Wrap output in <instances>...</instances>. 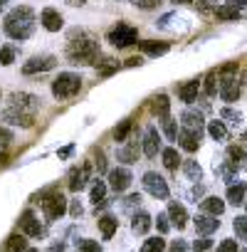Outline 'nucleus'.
<instances>
[{
	"instance_id": "bb28decb",
	"label": "nucleus",
	"mask_w": 247,
	"mask_h": 252,
	"mask_svg": "<svg viewBox=\"0 0 247 252\" xmlns=\"http://www.w3.org/2000/svg\"><path fill=\"white\" fill-rule=\"evenodd\" d=\"M227 200L232 203V205H242L247 198H245V186L242 183H237V186H230L227 188Z\"/></svg>"
},
{
	"instance_id": "f704fd0d",
	"label": "nucleus",
	"mask_w": 247,
	"mask_h": 252,
	"mask_svg": "<svg viewBox=\"0 0 247 252\" xmlns=\"http://www.w3.org/2000/svg\"><path fill=\"white\" fill-rule=\"evenodd\" d=\"M104 193H106V186H104V181H96V183L92 186V203H94V205L104 203Z\"/></svg>"
},
{
	"instance_id": "4be33fe9",
	"label": "nucleus",
	"mask_w": 247,
	"mask_h": 252,
	"mask_svg": "<svg viewBox=\"0 0 247 252\" xmlns=\"http://www.w3.org/2000/svg\"><path fill=\"white\" fill-rule=\"evenodd\" d=\"M116 227H119V220L114 215H101L99 218V230H101V237L104 240H111L114 232H116Z\"/></svg>"
},
{
	"instance_id": "c756f323",
	"label": "nucleus",
	"mask_w": 247,
	"mask_h": 252,
	"mask_svg": "<svg viewBox=\"0 0 247 252\" xmlns=\"http://www.w3.org/2000/svg\"><path fill=\"white\" fill-rule=\"evenodd\" d=\"M208 131H210V136H213L215 141H222V139L227 136V129H225L222 121H210V124H208Z\"/></svg>"
},
{
	"instance_id": "f03ea898",
	"label": "nucleus",
	"mask_w": 247,
	"mask_h": 252,
	"mask_svg": "<svg viewBox=\"0 0 247 252\" xmlns=\"http://www.w3.org/2000/svg\"><path fill=\"white\" fill-rule=\"evenodd\" d=\"M99 57V42L92 40V37H84V40H69V47H67V60L72 64H89Z\"/></svg>"
},
{
	"instance_id": "ea45409f",
	"label": "nucleus",
	"mask_w": 247,
	"mask_h": 252,
	"mask_svg": "<svg viewBox=\"0 0 247 252\" xmlns=\"http://www.w3.org/2000/svg\"><path fill=\"white\" fill-rule=\"evenodd\" d=\"M15 50L13 47H0V64H13Z\"/></svg>"
},
{
	"instance_id": "f257e3e1",
	"label": "nucleus",
	"mask_w": 247,
	"mask_h": 252,
	"mask_svg": "<svg viewBox=\"0 0 247 252\" xmlns=\"http://www.w3.org/2000/svg\"><path fill=\"white\" fill-rule=\"evenodd\" d=\"M5 35L13 40H28L35 30V13L30 8H15L8 18H5Z\"/></svg>"
},
{
	"instance_id": "09e8293b",
	"label": "nucleus",
	"mask_w": 247,
	"mask_h": 252,
	"mask_svg": "<svg viewBox=\"0 0 247 252\" xmlns=\"http://www.w3.org/2000/svg\"><path fill=\"white\" fill-rule=\"evenodd\" d=\"M94 166H96V171H99V173H106V161H104V156H101V154H99V158L94 161Z\"/></svg>"
},
{
	"instance_id": "a878e982",
	"label": "nucleus",
	"mask_w": 247,
	"mask_h": 252,
	"mask_svg": "<svg viewBox=\"0 0 247 252\" xmlns=\"http://www.w3.org/2000/svg\"><path fill=\"white\" fill-rule=\"evenodd\" d=\"M131 227H134V232H136V235H146V232H149V227H151V215H146V213H136V215H134Z\"/></svg>"
},
{
	"instance_id": "bf43d9fd",
	"label": "nucleus",
	"mask_w": 247,
	"mask_h": 252,
	"mask_svg": "<svg viewBox=\"0 0 247 252\" xmlns=\"http://www.w3.org/2000/svg\"><path fill=\"white\" fill-rule=\"evenodd\" d=\"M245 144H247V134H245Z\"/></svg>"
},
{
	"instance_id": "a19ab883",
	"label": "nucleus",
	"mask_w": 247,
	"mask_h": 252,
	"mask_svg": "<svg viewBox=\"0 0 247 252\" xmlns=\"http://www.w3.org/2000/svg\"><path fill=\"white\" fill-rule=\"evenodd\" d=\"M215 77H217V72H210L208 74V79H205V92L213 96L215 92H217V84H215Z\"/></svg>"
},
{
	"instance_id": "f3484780",
	"label": "nucleus",
	"mask_w": 247,
	"mask_h": 252,
	"mask_svg": "<svg viewBox=\"0 0 247 252\" xmlns=\"http://www.w3.org/2000/svg\"><path fill=\"white\" fill-rule=\"evenodd\" d=\"M5 121L15 124V126H23V129H28V126H32V114H25V111H18V109H8L3 114Z\"/></svg>"
},
{
	"instance_id": "6ab92c4d",
	"label": "nucleus",
	"mask_w": 247,
	"mask_h": 252,
	"mask_svg": "<svg viewBox=\"0 0 247 252\" xmlns=\"http://www.w3.org/2000/svg\"><path fill=\"white\" fill-rule=\"evenodd\" d=\"M217 227H220V220L213 218V215H198V218H195V230H198L200 235H210V232H215Z\"/></svg>"
},
{
	"instance_id": "2eb2a0df",
	"label": "nucleus",
	"mask_w": 247,
	"mask_h": 252,
	"mask_svg": "<svg viewBox=\"0 0 247 252\" xmlns=\"http://www.w3.org/2000/svg\"><path fill=\"white\" fill-rule=\"evenodd\" d=\"M178 144H181L183 151L193 154V151H198V146H200V134L188 131V129H181V134H178Z\"/></svg>"
},
{
	"instance_id": "864d4df0",
	"label": "nucleus",
	"mask_w": 247,
	"mask_h": 252,
	"mask_svg": "<svg viewBox=\"0 0 247 252\" xmlns=\"http://www.w3.org/2000/svg\"><path fill=\"white\" fill-rule=\"evenodd\" d=\"M69 154H72V146H67V149H62V151H60V158H67Z\"/></svg>"
},
{
	"instance_id": "6e6d98bb",
	"label": "nucleus",
	"mask_w": 247,
	"mask_h": 252,
	"mask_svg": "<svg viewBox=\"0 0 247 252\" xmlns=\"http://www.w3.org/2000/svg\"><path fill=\"white\" fill-rule=\"evenodd\" d=\"M5 3H8V0H0V13H3V10H5Z\"/></svg>"
},
{
	"instance_id": "58836bf2",
	"label": "nucleus",
	"mask_w": 247,
	"mask_h": 252,
	"mask_svg": "<svg viewBox=\"0 0 247 252\" xmlns=\"http://www.w3.org/2000/svg\"><path fill=\"white\" fill-rule=\"evenodd\" d=\"M235 232H237V237H242V240H247V218L242 215V218H235Z\"/></svg>"
},
{
	"instance_id": "0eeeda50",
	"label": "nucleus",
	"mask_w": 247,
	"mask_h": 252,
	"mask_svg": "<svg viewBox=\"0 0 247 252\" xmlns=\"http://www.w3.org/2000/svg\"><path fill=\"white\" fill-rule=\"evenodd\" d=\"M144 188H146L154 198H161V200L168 198V183H166L158 173H154V171H149V173L144 176Z\"/></svg>"
},
{
	"instance_id": "c03bdc74",
	"label": "nucleus",
	"mask_w": 247,
	"mask_h": 252,
	"mask_svg": "<svg viewBox=\"0 0 247 252\" xmlns=\"http://www.w3.org/2000/svg\"><path fill=\"white\" fill-rule=\"evenodd\" d=\"M134 5H139L141 10H151V8L161 5V0H134Z\"/></svg>"
},
{
	"instance_id": "680f3d73",
	"label": "nucleus",
	"mask_w": 247,
	"mask_h": 252,
	"mask_svg": "<svg viewBox=\"0 0 247 252\" xmlns=\"http://www.w3.org/2000/svg\"><path fill=\"white\" fill-rule=\"evenodd\" d=\"M0 161H3V156H0Z\"/></svg>"
},
{
	"instance_id": "473e14b6",
	"label": "nucleus",
	"mask_w": 247,
	"mask_h": 252,
	"mask_svg": "<svg viewBox=\"0 0 247 252\" xmlns=\"http://www.w3.org/2000/svg\"><path fill=\"white\" fill-rule=\"evenodd\" d=\"M77 252H101V245H99L96 240L79 237V240H77Z\"/></svg>"
},
{
	"instance_id": "6e6552de",
	"label": "nucleus",
	"mask_w": 247,
	"mask_h": 252,
	"mask_svg": "<svg viewBox=\"0 0 247 252\" xmlns=\"http://www.w3.org/2000/svg\"><path fill=\"white\" fill-rule=\"evenodd\" d=\"M129 186H131V173H129V168H114V171H109V188H111V190L124 193Z\"/></svg>"
},
{
	"instance_id": "423d86ee",
	"label": "nucleus",
	"mask_w": 247,
	"mask_h": 252,
	"mask_svg": "<svg viewBox=\"0 0 247 252\" xmlns=\"http://www.w3.org/2000/svg\"><path fill=\"white\" fill-rule=\"evenodd\" d=\"M42 208H45V215L50 220H57V218H62L67 213V198L62 193H52V195H47L42 200Z\"/></svg>"
},
{
	"instance_id": "de8ad7c7",
	"label": "nucleus",
	"mask_w": 247,
	"mask_h": 252,
	"mask_svg": "<svg viewBox=\"0 0 247 252\" xmlns=\"http://www.w3.org/2000/svg\"><path fill=\"white\" fill-rule=\"evenodd\" d=\"M210 245H213V242L203 237V240H195V242H193V250H195V252H205V250H210Z\"/></svg>"
},
{
	"instance_id": "39448f33",
	"label": "nucleus",
	"mask_w": 247,
	"mask_h": 252,
	"mask_svg": "<svg viewBox=\"0 0 247 252\" xmlns=\"http://www.w3.org/2000/svg\"><path fill=\"white\" fill-rule=\"evenodd\" d=\"M217 20H242L247 18V0H225L215 10Z\"/></svg>"
},
{
	"instance_id": "37998d69",
	"label": "nucleus",
	"mask_w": 247,
	"mask_h": 252,
	"mask_svg": "<svg viewBox=\"0 0 247 252\" xmlns=\"http://www.w3.org/2000/svg\"><path fill=\"white\" fill-rule=\"evenodd\" d=\"M195 3H198L200 10H217V8H220V5H217L220 0H195Z\"/></svg>"
},
{
	"instance_id": "603ef678",
	"label": "nucleus",
	"mask_w": 247,
	"mask_h": 252,
	"mask_svg": "<svg viewBox=\"0 0 247 252\" xmlns=\"http://www.w3.org/2000/svg\"><path fill=\"white\" fill-rule=\"evenodd\" d=\"M64 3H67V5H74V8H77V5H84L87 0H64Z\"/></svg>"
},
{
	"instance_id": "e433bc0d",
	"label": "nucleus",
	"mask_w": 247,
	"mask_h": 252,
	"mask_svg": "<svg viewBox=\"0 0 247 252\" xmlns=\"http://www.w3.org/2000/svg\"><path fill=\"white\" fill-rule=\"evenodd\" d=\"M163 131H166V136H168V141H176L178 139V131H176V121L168 116V119H163Z\"/></svg>"
},
{
	"instance_id": "b1692460",
	"label": "nucleus",
	"mask_w": 247,
	"mask_h": 252,
	"mask_svg": "<svg viewBox=\"0 0 247 252\" xmlns=\"http://www.w3.org/2000/svg\"><path fill=\"white\" fill-rule=\"evenodd\" d=\"M139 47H141L146 55H156V57H158V55H166V52L171 50L168 42H156V40H146V42H141Z\"/></svg>"
},
{
	"instance_id": "aec40b11",
	"label": "nucleus",
	"mask_w": 247,
	"mask_h": 252,
	"mask_svg": "<svg viewBox=\"0 0 247 252\" xmlns=\"http://www.w3.org/2000/svg\"><path fill=\"white\" fill-rule=\"evenodd\" d=\"M87 178H89V163H87L82 171H79V168H72V171H69V190H74V193L82 190Z\"/></svg>"
},
{
	"instance_id": "4d7b16f0",
	"label": "nucleus",
	"mask_w": 247,
	"mask_h": 252,
	"mask_svg": "<svg viewBox=\"0 0 247 252\" xmlns=\"http://www.w3.org/2000/svg\"><path fill=\"white\" fill-rule=\"evenodd\" d=\"M173 3H193V0H173Z\"/></svg>"
},
{
	"instance_id": "20e7f679",
	"label": "nucleus",
	"mask_w": 247,
	"mask_h": 252,
	"mask_svg": "<svg viewBox=\"0 0 247 252\" xmlns=\"http://www.w3.org/2000/svg\"><path fill=\"white\" fill-rule=\"evenodd\" d=\"M139 40V30L136 28H131V25H124V23H119L111 32H109V42L114 45V47H129V45H134Z\"/></svg>"
},
{
	"instance_id": "ddd939ff",
	"label": "nucleus",
	"mask_w": 247,
	"mask_h": 252,
	"mask_svg": "<svg viewBox=\"0 0 247 252\" xmlns=\"http://www.w3.org/2000/svg\"><path fill=\"white\" fill-rule=\"evenodd\" d=\"M181 121H183V129H188V131H195V134H200V131H203V126H205V119H203V114H200V111H193V109L183 111Z\"/></svg>"
},
{
	"instance_id": "4468645a",
	"label": "nucleus",
	"mask_w": 247,
	"mask_h": 252,
	"mask_svg": "<svg viewBox=\"0 0 247 252\" xmlns=\"http://www.w3.org/2000/svg\"><path fill=\"white\" fill-rule=\"evenodd\" d=\"M40 20H42L45 30H50V32H60V30H62V25H64L62 15H60L55 8H45V10H42V15H40Z\"/></svg>"
},
{
	"instance_id": "393cba45",
	"label": "nucleus",
	"mask_w": 247,
	"mask_h": 252,
	"mask_svg": "<svg viewBox=\"0 0 247 252\" xmlns=\"http://www.w3.org/2000/svg\"><path fill=\"white\" fill-rule=\"evenodd\" d=\"M151 109H154V114H156V116L168 119V111H171V101H168V96H166V94H158V96L154 99Z\"/></svg>"
},
{
	"instance_id": "2f4dec72",
	"label": "nucleus",
	"mask_w": 247,
	"mask_h": 252,
	"mask_svg": "<svg viewBox=\"0 0 247 252\" xmlns=\"http://www.w3.org/2000/svg\"><path fill=\"white\" fill-rule=\"evenodd\" d=\"M163 250H166V240L163 237H151L141 247V252H163Z\"/></svg>"
},
{
	"instance_id": "a211bd4d",
	"label": "nucleus",
	"mask_w": 247,
	"mask_h": 252,
	"mask_svg": "<svg viewBox=\"0 0 247 252\" xmlns=\"http://www.w3.org/2000/svg\"><path fill=\"white\" fill-rule=\"evenodd\" d=\"M168 218H171V225H173V227L183 230V227H185V220H188V213H185L183 205L171 203V205H168Z\"/></svg>"
},
{
	"instance_id": "f8f14e48",
	"label": "nucleus",
	"mask_w": 247,
	"mask_h": 252,
	"mask_svg": "<svg viewBox=\"0 0 247 252\" xmlns=\"http://www.w3.org/2000/svg\"><path fill=\"white\" fill-rule=\"evenodd\" d=\"M220 96H222L225 101H235V99L240 96V84H237L235 77L222 74V79H220Z\"/></svg>"
},
{
	"instance_id": "49530a36",
	"label": "nucleus",
	"mask_w": 247,
	"mask_h": 252,
	"mask_svg": "<svg viewBox=\"0 0 247 252\" xmlns=\"http://www.w3.org/2000/svg\"><path fill=\"white\" fill-rule=\"evenodd\" d=\"M168 220H171L168 215H158L156 225H158V230H161V232H168V230H171V222H168Z\"/></svg>"
},
{
	"instance_id": "c9c22d12",
	"label": "nucleus",
	"mask_w": 247,
	"mask_h": 252,
	"mask_svg": "<svg viewBox=\"0 0 247 252\" xmlns=\"http://www.w3.org/2000/svg\"><path fill=\"white\" fill-rule=\"evenodd\" d=\"M129 131H131V121L126 119V121H121L116 129H114V139H116V141H126Z\"/></svg>"
},
{
	"instance_id": "412c9836",
	"label": "nucleus",
	"mask_w": 247,
	"mask_h": 252,
	"mask_svg": "<svg viewBox=\"0 0 247 252\" xmlns=\"http://www.w3.org/2000/svg\"><path fill=\"white\" fill-rule=\"evenodd\" d=\"M198 89H200V79H190V82H185V84L178 89V96H181L185 104H190V101H195Z\"/></svg>"
},
{
	"instance_id": "7ed1b4c3",
	"label": "nucleus",
	"mask_w": 247,
	"mask_h": 252,
	"mask_svg": "<svg viewBox=\"0 0 247 252\" xmlns=\"http://www.w3.org/2000/svg\"><path fill=\"white\" fill-rule=\"evenodd\" d=\"M79 89H82V77L74 74V72H62L52 82V94L57 99H69V96L79 94Z\"/></svg>"
},
{
	"instance_id": "dca6fc26",
	"label": "nucleus",
	"mask_w": 247,
	"mask_h": 252,
	"mask_svg": "<svg viewBox=\"0 0 247 252\" xmlns=\"http://www.w3.org/2000/svg\"><path fill=\"white\" fill-rule=\"evenodd\" d=\"M158 131H156V126H149L146 129V136H144V154L149 156V158H154L156 154H158Z\"/></svg>"
},
{
	"instance_id": "c85d7f7f",
	"label": "nucleus",
	"mask_w": 247,
	"mask_h": 252,
	"mask_svg": "<svg viewBox=\"0 0 247 252\" xmlns=\"http://www.w3.org/2000/svg\"><path fill=\"white\" fill-rule=\"evenodd\" d=\"M242 161H245V151H242V149H237V146H230V149H227V163L237 171Z\"/></svg>"
},
{
	"instance_id": "1a4fd4ad",
	"label": "nucleus",
	"mask_w": 247,
	"mask_h": 252,
	"mask_svg": "<svg viewBox=\"0 0 247 252\" xmlns=\"http://www.w3.org/2000/svg\"><path fill=\"white\" fill-rule=\"evenodd\" d=\"M40 99L35 94H13L10 96V109H18V111H25V114H35Z\"/></svg>"
},
{
	"instance_id": "5701e85b",
	"label": "nucleus",
	"mask_w": 247,
	"mask_h": 252,
	"mask_svg": "<svg viewBox=\"0 0 247 252\" xmlns=\"http://www.w3.org/2000/svg\"><path fill=\"white\" fill-rule=\"evenodd\" d=\"M203 210H205L208 215L217 218V215H222V213H225V200H220V198L210 195V198H205V200H203Z\"/></svg>"
},
{
	"instance_id": "3c124183",
	"label": "nucleus",
	"mask_w": 247,
	"mask_h": 252,
	"mask_svg": "<svg viewBox=\"0 0 247 252\" xmlns=\"http://www.w3.org/2000/svg\"><path fill=\"white\" fill-rule=\"evenodd\" d=\"M136 64H141V57H131V60H126V67H136Z\"/></svg>"
},
{
	"instance_id": "a18cd8bd",
	"label": "nucleus",
	"mask_w": 247,
	"mask_h": 252,
	"mask_svg": "<svg viewBox=\"0 0 247 252\" xmlns=\"http://www.w3.org/2000/svg\"><path fill=\"white\" fill-rule=\"evenodd\" d=\"M13 141V131L5 129V126H0V146H8Z\"/></svg>"
},
{
	"instance_id": "13d9d810",
	"label": "nucleus",
	"mask_w": 247,
	"mask_h": 252,
	"mask_svg": "<svg viewBox=\"0 0 247 252\" xmlns=\"http://www.w3.org/2000/svg\"><path fill=\"white\" fill-rule=\"evenodd\" d=\"M25 252H40V250H35V247H28V250H25Z\"/></svg>"
},
{
	"instance_id": "9d476101",
	"label": "nucleus",
	"mask_w": 247,
	"mask_h": 252,
	"mask_svg": "<svg viewBox=\"0 0 247 252\" xmlns=\"http://www.w3.org/2000/svg\"><path fill=\"white\" fill-rule=\"evenodd\" d=\"M57 64L55 57H32L30 62L23 64V74H37V72H47Z\"/></svg>"
},
{
	"instance_id": "7c9ffc66",
	"label": "nucleus",
	"mask_w": 247,
	"mask_h": 252,
	"mask_svg": "<svg viewBox=\"0 0 247 252\" xmlns=\"http://www.w3.org/2000/svg\"><path fill=\"white\" fill-rule=\"evenodd\" d=\"M136 141H131L126 149H119V161H124V163H134L136 161Z\"/></svg>"
},
{
	"instance_id": "052dcab7",
	"label": "nucleus",
	"mask_w": 247,
	"mask_h": 252,
	"mask_svg": "<svg viewBox=\"0 0 247 252\" xmlns=\"http://www.w3.org/2000/svg\"><path fill=\"white\" fill-rule=\"evenodd\" d=\"M245 208H247V200H245Z\"/></svg>"
},
{
	"instance_id": "9b49d317",
	"label": "nucleus",
	"mask_w": 247,
	"mask_h": 252,
	"mask_svg": "<svg viewBox=\"0 0 247 252\" xmlns=\"http://www.w3.org/2000/svg\"><path fill=\"white\" fill-rule=\"evenodd\" d=\"M20 230H23L25 235H30V237H40V235H42V225H40V220L35 218L32 210H25V213L20 215Z\"/></svg>"
},
{
	"instance_id": "cd10ccee",
	"label": "nucleus",
	"mask_w": 247,
	"mask_h": 252,
	"mask_svg": "<svg viewBox=\"0 0 247 252\" xmlns=\"http://www.w3.org/2000/svg\"><path fill=\"white\" fill-rule=\"evenodd\" d=\"M163 163H166V168H171V171H176L178 166H181V156H178V151L176 149H163Z\"/></svg>"
},
{
	"instance_id": "72a5a7b5",
	"label": "nucleus",
	"mask_w": 247,
	"mask_h": 252,
	"mask_svg": "<svg viewBox=\"0 0 247 252\" xmlns=\"http://www.w3.org/2000/svg\"><path fill=\"white\" fill-rule=\"evenodd\" d=\"M8 250L10 252H25L28 250V240L23 235H13V237H8Z\"/></svg>"
},
{
	"instance_id": "4c0bfd02",
	"label": "nucleus",
	"mask_w": 247,
	"mask_h": 252,
	"mask_svg": "<svg viewBox=\"0 0 247 252\" xmlns=\"http://www.w3.org/2000/svg\"><path fill=\"white\" fill-rule=\"evenodd\" d=\"M183 171H185L193 181H198V178H200V173H203V171H200V166H198L195 161H183Z\"/></svg>"
},
{
	"instance_id": "e2e57ef3",
	"label": "nucleus",
	"mask_w": 247,
	"mask_h": 252,
	"mask_svg": "<svg viewBox=\"0 0 247 252\" xmlns=\"http://www.w3.org/2000/svg\"><path fill=\"white\" fill-rule=\"evenodd\" d=\"M242 252H247V250H242Z\"/></svg>"
},
{
	"instance_id": "79ce46f5",
	"label": "nucleus",
	"mask_w": 247,
	"mask_h": 252,
	"mask_svg": "<svg viewBox=\"0 0 247 252\" xmlns=\"http://www.w3.org/2000/svg\"><path fill=\"white\" fill-rule=\"evenodd\" d=\"M217 252H237V240H222L217 245Z\"/></svg>"
},
{
	"instance_id": "5fc2aeb1",
	"label": "nucleus",
	"mask_w": 247,
	"mask_h": 252,
	"mask_svg": "<svg viewBox=\"0 0 247 252\" xmlns=\"http://www.w3.org/2000/svg\"><path fill=\"white\" fill-rule=\"evenodd\" d=\"M72 215H82V205H79V203L72 205Z\"/></svg>"
},
{
	"instance_id": "8fccbe9b",
	"label": "nucleus",
	"mask_w": 247,
	"mask_h": 252,
	"mask_svg": "<svg viewBox=\"0 0 247 252\" xmlns=\"http://www.w3.org/2000/svg\"><path fill=\"white\" fill-rule=\"evenodd\" d=\"M171 252H188V247H185V242H183V240H178V242H173V245H171Z\"/></svg>"
}]
</instances>
